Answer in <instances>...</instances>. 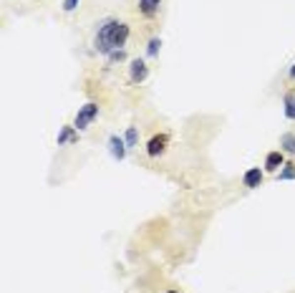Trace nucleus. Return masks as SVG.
<instances>
[{"label": "nucleus", "instance_id": "nucleus-1", "mask_svg": "<svg viewBox=\"0 0 295 293\" xmlns=\"http://www.w3.org/2000/svg\"><path fill=\"white\" fill-rule=\"evenodd\" d=\"M116 26V20H103V23L98 26V33H96V51L98 53H111V31Z\"/></svg>", "mask_w": 295, "mask_h": 293}, {"label": "nucleus", "instance_id": "nucleus-2", "mask_svg": "<svg viewBox=\"0 0 295 293\" xmlns=\"http://www.w3.org/2000/svg\"><path fill=\"white\" fill-rule=\"evenodd\" d=\"M96 116H98V104H94V101L83 104V107L78 109V114H76V119H73V127L76 129H86Z\"/></svg>", "mask_w": 295, "mask_h": 293}, {"label": "nucleus", "instance_id": "nucleus-3", "mask_svg": "<svg viewBox=\"0 0 295 293\" xmlns=\"http://www.w3.org/2000/svg\"><path fill=\"white\" fill-rule=\"evenodd\" d=\"M126 38H129V26L121 23V20H116V26H114V31H111V48H114V51L121 48V46L126 43Z\"/></svg>", "mask_w": 295, "mask_h": 293}, {"label": "nucleus", "instance_id": "nucleus-4", "mask_svg": "<svg viewBox=\"0 0 295 293\" xmlns=\"http://www.w3.org/2000/svg\"><path fill=\"white\" fill-rule=\"evenodd\" d=\"M129 76H131V81L134 83H141L146 76H149V69H146V64H144V61H131V69H129Z\"/></svg>", "mask_w": 295, "mask_h": 293}, {"label": "nucleus", "instance_id": "nucleus-5", "mask_svg": "<svg viewBox=\"0 0 295 293\" xmlns=\"http://www.w3.org/2000/svg\"><path fill=\"white\" fill-rule=\"evenodd\" d=\"M109 149H111V157H114V159H124V157H126V149H129V146H126V142H124L121 137H116V134H114V137L109 139Z\"/></svg>", "mask_w": 295, "mask_h": 293}, {"label": "nucleus", "instance_id": "nucleus-6", "mask_svg": "<svg viewBox=\"0 0 295 293\" xmlns=\"http://www.w3.org/2000/svg\"><path fill=\"white\" fill-rule=\"evenodd\" d=\"M242 180H245V187H250V190L260 187V182H262V172H260V167H252V170H247Z\"/></svg>", "mask_w": 295, "mask_h": 293}, {"label": "nucleus", "instance_id": "nucleus-7", "mask_svg": "<svg viewBox=\"0 0 295 293\" xmlns=\"http://www.w3.org/2000/svg\"><path fill=\"white\" fill-rule=\"evenodd\" d=\"M164 146H166V137H164V134H159V137H154V139L149 142L146 152H149V157H159V154L164 152Z\"/></svg>", "mask_w": 295, "mask_h": 293}, {"label": "nucleus", "instance_id": "nucleus-8", "mask_svg": "<svg viewBox=\"0 0 295 293\" xmlns=\"http://www.w3.org/2000/svg\"><path fill=\"white\" fill-rule=\"evenodd\" d=\"M278 167H283V152H270V154L265 157V170L275 172Z\"/></svg>", "mask_w": 295, "mask_h": 293}, {"label": "nucleus", "instance_id": "nucleus-9", "mask_svg": "<svg viewBox=\"0 0 295 293\" xmlns=\"http://www.w3.org/2000/svg\"><path fill=\"white\" fill-rule=\"evenodd\" d=\"M280 146H283V152L295 154V134H283L280 137Z\"/></svg>", "mask_w": 295, "mask_h": 293}, {"label": "nucleus", "instance_id": "nucleus-10", "mask_svg": "<svg viewBox=\"0 0 295 293\" xmlns=\"http://www.w3.org/2000/svg\"><path fill=\"white\" fill-rule=\"evenodd\" d=\"M139 8H141V13H144V15H154V13L159 10V5H157V3H152V0H141Z\"/></svg>", "mask_w": 295, "mask_h": 293}, {"label": "nucleus", "instance_id": "nucleus-11", "mask_svg": "<svg viewBox=\"0 0 295 293\" xmlns=\"http://www.w3.org/2000/svg\"><path fill=\"white\" fill-rule=\"evenodd\" d=\"M285 116H288V119H295V96H293V94L285 96Z\"/></svg>", "mask_w": 295, "mask_h": 293}, {"label": "nucleus", "instance_id": "nucleus-12", "mask_svg": "<svg viewBox=\"0 0 295 293\" xmlns=\"http://www.w3.org/2000/svg\"><path fill=\"white\" fill-rule=\"evenodd\" d=\"M136 139H139V132H136V127H129V129H126V137H124L126 146H129V149H131V146L136 144Z\"/></svg>", "mask_w": 295, "mask_h": 293}, {"label": "nucleus", "instance_id": "nucleus-13", "mask_svg": "<svg viewBox=\"0 0 295 293\" xmlns=\"http://www.w3.org/2000/svg\"><path fill=\"white\" fill-rule=\"evenodd\" d=\"M73 139H76L73 129H71V127H63V132L58 134V146H61V144H66V142H73Z\"/></svg>", "mask_w": 295, "mask_h": 293}, {"label": "nucleus", "instance_id": "nucleus-14", "mask_svg": "<svg viewBox=\"0 0 295 293\" xmlns=\"http://www.w3.org/2000/svg\"><path fill=\"white\" fill-rule=\"evenodd\" d=\"M278 180H295V167H293V164H285V170L278 175Z\"/></svg>", "mask_w": 295, "mask_h": 293}, {"label": "nucleus", "instance_id": "nucleus-15", "mask_svg": "<svg viewBox=\"0 0 295 293\" xmlns=\"http://www.w3.org/2000/svg\"><path fill=\"white\" fill-rule=\"evenodd\" d=\"M159 46H162V40H159V38H152V40H149V48H146V53H149V56H157V53H159Z\"/></svg>", "mask_w": 295, "mask_h": 293}, {"label": "nucleus", "instance_id": "nucleus-16", "mask_svg": "<svg viewBox=\"0 0 295 293\" xmlns=\"http://www.w3.org/2000/svg\"><path fill=\"white\" fill-rule=\"evenodd\" d=\"M76 5H78V0H63V10H66V13L76 10Z\"/></svg>", "mask_w": 295, "mask_h": 293}, {"label": "nucleus", "instance_id": "nucleus-17", "mask_svg": "<svg viewBox=\"0 0 295 293\" xmlns=\"http://www.w3.org/2000/svg\"><path fill=\"white\" fill-rule=\"evenodd\" d=\"M109 58H111V61H124V58H126V53H124L121 48H116V51H111V53H109Z\"/></svg>", "mask_w": 295, "mask_h": 293}, {"label": "nucleus", "instance_id": "nucleus-18", "mask_svg": "<svg viewBox=\"0 0 295 293\" xmlns=\"http://www.w3.org/2000/svg\"><path fill=\"white\" fill-rule=\"evenodd\" d=\"M290 76H293V78H295V64H293V69H290Z\"/></svg>", "mask_w": 295, "mask_h": 293}, {"label": "nucleus", "instance_id": "nucleus-19", "mask_svg": "<svg viewBox=\"0 0 295 293\" xmlns=\"http://www.w3.org/2000/svg\"><path fill=\"white\" fill-rule=\"evenodd\" d=\"M152 3H157V5H159V3H162V0H152Z\"/></svg>", "mask_w": 295, "mask_h": 293}, {"label": "nucleus", "instance_id": "nucleus-20", "mask_svg": "<svg viewBox=\"0 0 295 293\" xmlns=\"http://www.w3.org/2000/svg\"><path fill=\"white\" fill-rule=\"evenodd\" d=\"M169 293H179V291H169Z\"/></svg>", "mask_w": 295, "mask_h": 293}]
</instances>
